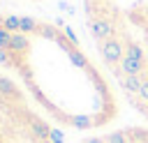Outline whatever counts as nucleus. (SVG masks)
I'll list each match as a JSON object with an SVG mask.
<instances>
[{"label": "nucleus", "instance_id": "nucleus-1", "mask_svg": "<svg viewBox=\"0 0 148 143\" xmlns=\"http://www.w3.org/2000/svg\"><path fill=\"white\" fill-rule=\"evenodd\" d=\"M0 143H58L56 125L39 113L16 81L0 74Z\"/></svg>", "mask_w": 148, "mask_h": 143}, {"label": "nucleus", "instance_id": "nucleus-2", "mask_svg": "<svg viewBox=\"0 0 148 143\" xmlns=\"http://www.w3.org/2000/svg\"><path fill=\"white\" fill-rule=\"evenodd\" d=\"M118 88L125 92V97L130 99V104L134 106V111L146 120L148 125V69L141 67L139 74H132V76H123L116 81Z\"/></svg>", "mask_w": 148, "mask_h": 143}, {"label": "nucleus", "instance_id": "nucleus-3", "mask_svg": "<svg viewBox=\"0 0 148 143\" xmlns=\"http://www.w3.org/2000/svg\"><path fill=\"white\" fill-rule=\"evenodd\" d=\"M79 143H148V125H125L116 129L95 131Z\"/></svg>", "mask_w": 148, "mask_h": 143}]
</instances>
